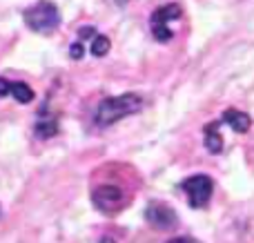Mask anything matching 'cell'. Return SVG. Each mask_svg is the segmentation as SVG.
<instances>
[{
  "label": "cell",
  "instance_id": "6da1fadb",
  "mask_svg": "<svg viewBox=\"0 0 254 243\" xmlns=\"http://www.w3.org/2000/svg\"><path fill=\"white\" fill-rule=\"evenodd\" d=\"M143 107V98L138 94H123V96H112L105 98V101L98 105L96 110V125L101 127H107V125L116 123V121L125 119L129 114H136V112Z\"/></svg>",
  "mask_w": 254,
  "mask_h": 243
},
{
  "label": "cell",
  "instance_id": "7a4b0ae2",
  "mask_svg": "<svg viewBox=\"0 0 254 243\" xmlns=\"http://www.w3.org/2000/svg\"><path fill=\"white\" fill-rule=\"evenodd\" d=\"M25 22L29 29L38 31V34H52L61 25V11H58V7L54 2L40 0L34 7L25 9Z\"/></svg>",
  "mask_w": 254,
  "mask_h": 243
},
{
  "label": "cell",
  "instance_id": "3957f363",
  "mask_svg": "<svg viewBox=\"0 0 254 243\" xmlns=\"http://www.w3.org/2000/svg\"><path fill=\"white\" fill-rule=\"evenodd\" d=\"M183 190L192 208H205L212 199V192H214V181L205 174H194L183 181Z\"/></svg>",
  "mask_w": 254,
  "mask_h": 243
},
{
  "label": "cell",
  "instance_id": "277c9868",
  "mask_svg": "<svg viewBox=\"0 0 254 243\" xmlns=\"http://www.w3.org/2000/svg\"><path fill=\"white\" fill-rule=\"evenodd\" d=\"M181 13H183L181 11V4H176V2L165 4V7L156 9V11L152 13V18H149V27H152V34L158 43H170L172 40V31H170V27H167V22L174 20V18H179Z\"/></svg>",
  "mask_w": 254,
  "mask_h": 243
},
{
  "label": "cell",
  "instance_id": "5b68a950",
  "mask_svg": "<svg viewBox=\"0 0 254 243\" xmlns=\"http://www.w3.org/2000/svg\"><path fill=\"white\" fill-rule=\"evenodd\" d=\"M94 205L101 212H114L123 205V192L116 185H101L94 192Z\"/></svg>",
  "mask_w": 254,
  "mask_h": 243
},
{
  "label": "cell",
  "instance_id": "8992f818",
  "mask_svg": "<svg viewBox=\"0 0 254 243\" xmlns=\"http://www.w3.org/2000/svg\"><path fill=\"white\" fill-rule=\"evenodd\" d=\"M145 217H147V221L152 223L154 228H158V230H170V228H174L176 223H179L176 221V212L163 203H152L147 208V212H145Z\"/></svg>",
  "mask_w": 254,
  "mask_h": 243
},
{
  "label": "cell",
  "instance_id": "52a82bcc",
  "mask_svg": "<svg viewBox=\"0 0 254 243\" xmlns=\"http://www.w3.org/2000/svg\"><path fill=\"white\" fill-rule=\"evenodd\" d=\"M13 96L18 103H31L34 101V89L25 83H11L7 78H0V96Z\"/></svg>",
  "mask_w": 254,
  "mask_h": 243
},
{
  "label": "cell",
  "instance_id": "ba28073f",
  "mask_svg": "<svg viewBox=\"0 0 254 243\" xmlns=\"http://www.w3.org/2000/svg\"><path fill=\"white\" fill-rule=\"evenodd\" d=\"M223 121L234 129V132H241V134L248 132V129H250V125H252L250 116H248L246 112H239V110H228L223 114Z\"/></svg>",
  "mask_w": 254,
  "mask_h": 243
},
{
  "label": "cell",
  "instance_id": "9c48e42d",
  "mask_svg": "<svg viewBox=\"0 0 254 243\" xmlns=\"http://www.w3.org/2000/svg\"><path fill=\"white\" fill-rule=\"evenodd\" d=\"M216 127H219L216 123H210L203 129V132H205V145L212 154H219V152L223 150V138H221V132Z\"/></svg>",
  "mask_w": 254,
  "mask_h": 243
},
{
  "label": "cell",
  "instance_id": "30bf717a",
  "mask_svg": "<svg viewBox=\"0 0 254 243\" xmlns=\"http://www.w3.org/2000/svg\"><path fill=\"white\" fill-rule=\"evenodd\" d=\"M107 52H110V38L107 36H94V40H92L94 56H105Z\"/></svg>",
  "mask_w": 254,
  "mask_h": 243
},
{
  "label": "cell",
  "instance_id": "8fae6325",
  "mask_svg": "<svg viewBox=\"0 0 254 243\" xmlns=\"http://www.w3.org/2000/svg\"><path fill=\"white\" fill-rule=\"evenodd\" d=\"M71 58H83V45H80V40L71 45Z\"/></svg>",
  "mask_w": 254,
  "mask_h": 243
},
{
  "label": "cell",
  "instance_id": "7c38bea8",
  "mask_svg": "<svg viewBox=\"0 0 254 243\" xmlns=\"http://www.w3.org/2000/svg\"><path fill=\"white\" fill-rule=\"evenodd\" d=\"M167 243H201V241L192 239V237H176V239H172V241H167Z\"/></svg>",
  "mask_w": 254,
  "mask_h": 243
}]
</instances>
